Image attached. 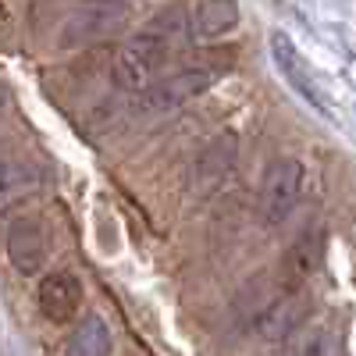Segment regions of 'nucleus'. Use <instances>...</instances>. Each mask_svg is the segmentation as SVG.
Masks as SVG:
<instances>
[{"instance_id": "1", "label": "nucleus", "mask_w": 356, "mask_h": 356, "mask_svg": "<svg viewBox=\"0 0 356 356\" xmlns=\"http://www.w3.org/2000/svg\"><path fill=\"white\" fill-rule=\"evenodd\" d=\"M164 61H168V47L161 36L154 33H143V36H132L122 50L114 54L111 61V79L118 89H129V93H146L164 72Z\"/></svg>"}, {"instance_id": "2", "label": "nucleus", "mask_w": 356, "mask_h": 356, "mask_svg": "<svg viewBox=\"0 0 356 356\" xmlns=\"http://www.w3.org/2000/svg\"><path fill=\"white\" fill-rule=\"evenodd\" d=\"M303 193V164L296 157H282L271 168L264 171V182H260V218L267 225H282L296 203H300Z\"/></svg>"}, {"instance_id": "3", "label": "nucleus", "mask_w": 356, "mask_h": 356, "mask_svg": "<svg viewBox=\"0 0 356 356\" xmlns=\"http://www.w3.org/2000/svg\"><path fill=\"white\" fill-rule=\"evenodd\" d=\"M214 82H218V75L211 68H186V72L164 75L143 93V111L146 114H171L178 107H186L189 100L203 97Z\"/></svg>"}, {"instance_id": "4", "label": "nucleus", "mask_w": 356, "mask_h": 356, "mask_svg": "<svg viewBox=\"0 0 356 356\" xmlns=\"http://www.w3.org/2000/svg\"><path fill=\"white\" fill-rule=\"evenodd\" d=\"M50 257V228L40 218H18L8 228V260L18 275L36 278Z\"/></svg>"}, {"instance_id": "5", "label": "nucleus", "mask_w": 356, "mask_h": 356, "mask_svg": "<svg viewBox=\"0 0 356 356\" xmlns=\"http://www.w3.org/2000/svg\"><path fill=\"white\" fill-rule=\"evenodd\" d=\"M324 246H328V235H324L321 225H307L300 235L292 239V246L285 250V260H282V278H285V289H300L324 260Z\"/></svg>"}, {"instance_id": "6", "label": "nucleus", "mask_w": 356, "mask_h": 356, "mask_svg": "<svg viewBox=\"0 0 356 356\" xmlns=\"http://www.w3.org/2000/svg\"><path fill=\"white\" fill-rule=\"evenodd\" d=\"M82 307V282L72 271H54L40 285V310L54 324H68Z\"/></svg>"}, {"instance_id": "7", "label": "nucleus", "mask_w": 356, "mask_h": 356, "mask_svg": "<svg viewBox=\"0 0 356 356\" xmlns=\"http://www.w3.org/2000/svg\"><path fill=\"white\" fill-rule=\"evenodd\" d=\"M125 18V11L118 4H97L89 11H79L75 18H68L65 33H61V43H86V40H97L111 29H118Z\"/></svg>"}, {"instance_id": "8", "label": "nucleus", "mask_w": 356, "mask_h": 356, "mask_svg": "<svg viewBox=\"0 0 356 356\" xmlns=\"http://www.w3.org/2000/svg\"><path fill=\"white\" fill-rule=\"evenodd\" d=\"M235 157H239V143H235V136H232V132L218 136V139L203 150V157H200V164H196V186H200V189L218 186L221 178L232 171Z\"/></svg>"}, {"instance_id": "9", "label": "nucleus", "mask_w": 356, "mask_h": 356, "mask_svg": "<svg viewBox=\"0 0 356 356\" xmlns=\"http://www.w3.org/2000/svg\"><path fill=\"white\" fill-rule=\"evenodd\" d=\"M235 25H239V4L235 0H203L193 15V33L200 40L228 36Z\"/></svg>"}, {"instance_id": "10", "label": "nucleus", "mask_w": 356, "mask_h": 356, "mask_svg": "<svg viewBox=\"0 0 356 356\" xmlns=\"http://www.w3.org/2000/svg\"><path fill=\"white\" fill-rule=\"evenodd\" d=\"M65 356H111V328L107 321L89 314L75 324V332L65 346Z\"/></svg>"}, {"instance_id": "11", "label": "nucleus", "mask_w": 356, "mask_h": 356, "mask_svg": "<svg viewBox=\"0 0 356 356\" xmlns=\"http://www.w3.org/2000/svg\"><path fill=\"white\" fill-rule=\"evenodd\" d=\"M271 50H275L278 68L289 75V82L300 89L303 97H310V100L317 104V111H324L321 100H317V93H314V86H310V79H307V68H303V61H300V54H296V47H292V40H289L285 33H271Z\"/></svg>"}, {"instance_id": "12", "label": "nucleus", "mask_w": 356, "mask_h": 356, "mask_svg": "<svg viewBox=\"0 0 356 356\" xmlns=\"http://www.w3.org/2000/svg\"><path fill=\"white\" fill-rule=\"evenodd\" d=\"M296 328H300V307H296V300H282L260 317V335L264 339L282 342V339L296 335Z\"/></svg>"}, {"instance_id": "13", "label": "nucleus", "mask_w": 356, "mask_h": 356, "mask_svg": "<svg viewBox=\"0 0 356 356\" xmlns=\"http://www.w3.org/2000/svg\"><path fill=\"white\" fill-rule=\"evenodd\" d=\"M33 182H36L33 171H29L25 164H18L11 154L0 150V207H4L8 200H15V196H22V193H29Z\"/></svg>"}, {"instance_id": "14", "label": "nucleus", "mask_w": 356, "mask_h": 356, "mask_svg": "<svg viewBox=\"0 0 356 356\" xmlns=\"http://www.w3.org/2000/svg\"><path fill=\"white\" fill-rule=\"evenodd\" d=\"M296 356H339V339H335L328 328H317V332L303 335Z\"/></svg>"}, {"instance_id": "15", "label": "nucleus", "mask_w": 356, "mask_h": 356, "mask_svg": "<svg viewBox=\"0 0 356 356\" xmlns=\"http://www.w3.org/2000/svg\"><path fill=\"white\" fill-rule=\"evenodd\" d=\"M0 118H4V100H0Z\"/></svg>"}, {"instance_id": "16", "label": "nucleus", "mask_w": 356, "mask_h": 356, "mask_svg": "<svg viewBox=\"0 0 356 356\" xmlns=\"http://www.w3.org/2000/svg\"><path fill=\"white\" fill-rule=\"evenodd\" d=\"M100 4H114V0H100Z\"/></svg>"}]
</instances>
